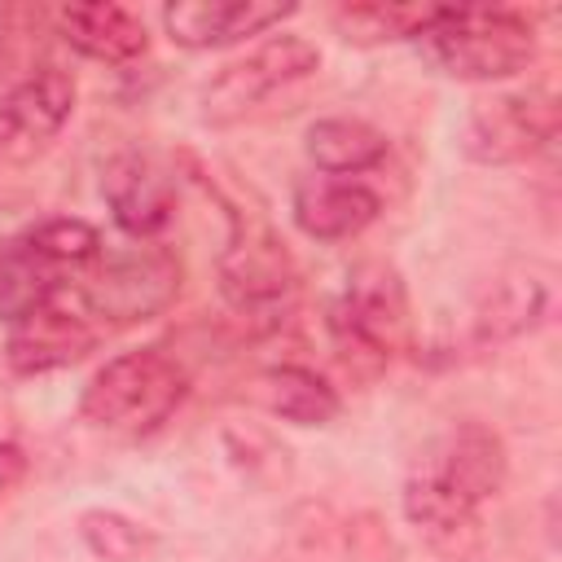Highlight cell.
Segmentation results:
<instances>
[{
  "mask_svg": "<svg viewBox=\"0 0 562 562\" xmlns=\"http://www.w3.org/2000/svg\"><path fill=\"white\" fill-rule=\"evenodd\" d=\"M509 479V448L487 422H452L435 439L417 448L404 474V518L417 536L443 553L465 558L479 549L483 536V505Z\"/></svg>",
  "mask_w": 562,
  "mask_h": 562,
  "instance_id": "cell-1",
  "label": "cell"
},
{
  "mask_svg": "<svg viewBox=\"0 0 562 562\" xmlns=\"http://www.w3.org/2000/svg\"><path fill=\"white\" fill-rule=\"evenodd\" d=\"M189 369L162 347H136L114 360H105L83 395H79V417L92 430L119 435V439H145L162 430L176 408L189 400Z\"/></svg>",
  "mask_w": 562,
  "mask_h": 562,
  "instance_id": "cell-2",
  "label": "cell"
},
{
  "mask_svg": "<svg viewBox=\"0 0 562 562\" xmlns=\"http://www.w3.org/2000/svg\"><path fill=\"white\" fill-rule=\"evenodd\" d=\"M228 246L220 250V294L246 334H277L299 307V263L268 220L224 202Z\"/></svg>",
  "mask_w": 562,
  "mask_h": 562,
  "instance_id": "cell-3",
  "label": "cell"
},
{
  "mask_svg": "<svg viewBox=\"0 0 562 562\" xmlns=\"http://www.w3.org/2000/svg\"><path fill=\"white\" fill-rule=\"evenodd\" d=\"M325 329H329L338 364L351 378H360V382L378 378L391 364V356L408 351V342H413L408 290H404L400 272L382 259L351 268L347 285L338 290V299L325 312Z\"/></svg>",
  "mask_w": 562,
  "mask_h": 562,
  "instance_id": "cell-4",
  "label": "cell"
},
{
  "mask_svg": "<svg viewBox=\"0 0 562 562\" xmlns=\"http://www.w3.org/2000/svg\"><path fill=\"white\" fill-rule=\"evenodd\" d=\"M422 53L452 79L470 83H501L522 75L536 53V26L518 9H443L435 4V18L417 35Z\"/></svg>",
  "mask_w": 562,
  "mask_h": 562,
  "instance_id": "cell-5",
  "label": "cell"
},
{
  "mask_svg": "<svg viewBox=\"0 0 562 562\" xmlns=\"http://www.w3.org/2000/svg\"><path fill=\"white\" fill-rule=\"evenodd\" d=\"M180 281H184L180 255L158 241L101 250V259L79 272V307L88 321L127 329L162 316L176 303Z\"/></svg>",
  "mask_w": 562,
  "mask_h": 562,
  "instance_id": "cell-6",
  "label": "cell"
},
{
  "mask_svg": "<svg viewBox=\"0 0 562 562\" xmlns=\"http://www.w3.org/2000/svg\"><path fill=\"white\" fill-rule=\"evenodd\" d=\"M321 70V48L303 35H268L250 53L233 57L215 70V79L202 88V114L211 123H233L263 105L272 92H285Z\"/></svg>",
  "mask_w": 562,
  "mask_h": 562,
  "instance_id": "cell-7",
  "label": "cell"
},
{
  "mask_svg": "<svg viewBox=\"0 0 562 562\" xmlns=\"http://www.w3.org/2000/svg\"><path fill=\"white\" fill-rule=\"evenodd\" d=\"M558 97L549 88L501 92L474 101L465 123V154L483 167H509L536 158L558 136Z\"/></svg>",
  "mask_w": 562,
  "mask_h": 562,
  "instance_id": "cell-8",
  "label": "cell"
},
{
  "mask_svg": "<svg viewBox=\"0 0 562 562\" xmlns=\"http://www.w3.org/2000/svg\"><path fill=\"white\" fill-rule=\"evenodd\" d=\"M75 101H79V88H75L70 70H61V66L26 70L0 97V158L4 162L40 158L70 123Z\"/></svg>",
  "mask_w": 562,
  "mask_h": 562,
  "instance_id": "cell-9",
  "label": "cell"
},
{
  "mask_svg": "<svg viewBox=\"0 0 562 562\" xmlns=\"http://www.w3.org/2000/svg\"><path fill=\"white\" fill-rule=\"evenodd\" d=\"M299 4L290 0H176L162 9V26L171 44L189 53L228 48L255 35H268L285 18H294Z\"/></svg>",
  "mask_w": 562,
  "mask_h": 562,
  "instance_id": "cell-10",
  "label": "cell"
},
{
  "mask_svg": "<svg viewBox=\"0 0 562 562\" xmlns=\"http://www.w3.org/2000/svg\"><path fill=\"white\" fill-rule=\"evenodd\" d=\"M92 347H97V325L83 316V307H66L61 294H57V299L31 307L26 316L9 321L4 360H9L13 373L35 378V373L79 364Z\"/></svg>",
  "mask_w": 562,
  "mask_h": 562,
  "instance_id": "cell-11",
  "label": "cell"
},
{
  "mask_svg": "<svg viewBox=\"0 0 562 562\" xmlns=\"http://www.w3.org/2000/svg\"><path fill=\"white\" fill-rule=\"evenodd\" d=\"M549 303H553L549 272H540V268H531V263H527V268H505V272H496V277L479 290V299H474V307H470L465 338H470V347H479V351L505 347V342H514V338L540 329L544 316H549Z\"/></svg>",
  "mask_w": 562,
  "mask_h": 562,
  "instance_id": "cell-12",
  "label": "cell"
},
{
  "mask_svg": "<svg viewBox=\"0 0 562 562\" xmlns=\"http://www.w3.org/2000/svg\"><path fill=\"white\" fill-rule=\"evenodd\" d=\"M101 193H105V206H110L114 224L136 241H154L176 215L171 176L140 149H123L105 162Z\"/></svg>",
  "mask_w": 562,
  "mask_h": 562,
  "instance_id": "cell-13",
  "label": "cell"
},
{
  "mask_svg": "<svg viewBox=\"0 0 562 562\" xmlns=\"http://www.w3.org/2000/svg\"><path fill=\"white\" fill-rule=\"evenodd\" d=\"M382 202L369 184L342 176H303L290 193V215L312 241H347L378 220Z\"/></svg>",
  "mask_w": 562,
  "mask_h": 562,
  "instance_id": "cell-14",
  "label": "cell"
},
{
  "mask_svg": "<svg viewBox=\"0 0 562 562\" xmlns=\"http://www.w3.org/2000/svg\"><path fill=\"white\" fill-rule=\"evenodd\" d=\"M57 35L75 53H83V57H92L101 66H132L149 48L145 22L132 9L101 4V0L97 4H66V9H57Z\"/></svg>",
  "mask_w": 562,
  "mask_h": 562,
  "instance_id": "cell-15",
  "label": "cell"
},
{
  "mask_svg": "<svg viewBox=\"0 0 562 562\" xmlns=\"http://www.w3.org/2000/svg\"><path fill=\"white\" fill-rule=\"evenodd\" d=\"M241 395L259 404L268 417H281L294 426H329L342 413L338 391L316 369H303V364H268L246 382Z\"/></svg>",
  "mask_w": 562,
  "mask_h": 562,
  "instance_id": "cell-16",
  "label": "cell"
},
{
  "mask_svg": "<svg viewBox=\"0 0 562 562\" xmlns=\"http://www.w3.org/2000/svg\"><path fill=\"white\" fill-rule=\"evenodd\" d=\"M303 149L321 176H342V180L364 176V171L386 162V136L373 123L347 119V114L316 119L303 132Z\"/></svg>",
  "mask_w": 562,
  "mask_h": 562,
  "instance_id": "cell-17",
  "label": "cell"
},
{
  "mask_svg": "<svg viewBox=\"0 0 562 562\" xmlns=\"http://www.w3.org/2000/svg\"><path fill=\"white\" fill-rule=\"evenodd\" d=\"M66 272H57L53 263H44L26 237H4L0 241V321H18L31 307L57 299L66 290Z\"/></svg>",
  "mask_w": 562,
  "mask_h": 562,
  "instance_id": "cell-18",
  "label": "cell"
},
{
  "mask_svg": "<svg viewBox=\"0 0 562 562\" xmlns=\"http://www.w3.org/2000/svg\"><path fill=\"white\" fill-rule=\"evenodd\" d=\"M430 18H435V4H395V0H356V4H334L329 9L334 31L347 44H360V48L417 40Z\"/></svg>",
  "mask_w": 562,
  "mask_h": 562,
  "instance_id": "cell-19",
  "label": "cell"
},
{
  "mask_svg": "<svg viewBox=\"0 0 562 562\" xmlns=\"http://www.w3.org/2000/svg\"><path fill=\"white\" fill-rule=\"evenodd\" d=\"M22 237H26V246H31L44 263H53V268L66 272V277L92 268V263L101 259V250H105L101 228L88 224V220H70V215L40 220V224H31Z\"/></svg>",
  "mask_w": 562,
  "mask_h": 562,
  "instance_id": "cell-20",
  "label": "cell"
},
{
  "mask_svg": "<svg viewBox=\"0 0 562 562\" xmlns=\"http://www.w3.org/2000/svg\"><path fill=\"white\" fill-rule=\"evenodd\" d=\"M79 540L101 562H145L158 549V536L119 509H83L79 514Z\"/></svg>",
  "mask_w": 562,
  "mask_h": 562,
  "instance_id": "cell-21",
  "label": "cell"
},
{
  "mask_svg": "<svg viewBox=\"0 0 562 562\" xmlns=\"http://www.w3.org/2000/svg\"><path fill=\"white\" fill-rule=\"evenodd\" d=\"M31 461H26V448L13 443V439H0V496H9L22 479H26Z\"/></svg>",
  "mask_w": 562,
  "mask_h": 562,
  "instance_id": "cell-22",
  "label": "cell"
}]
</instances>
